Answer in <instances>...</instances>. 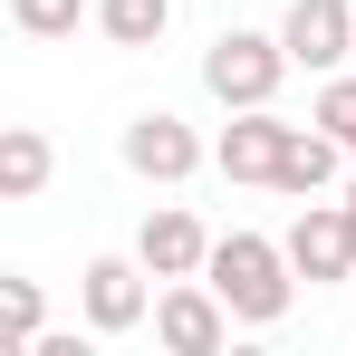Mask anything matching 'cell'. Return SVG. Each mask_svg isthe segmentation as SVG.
Masks as SVG:
<instances>
[{
  "label": "cell",
  "mask_w": 356,
  "mask_h": 356,
  "mask_svg": "<svg viewBox=\"0 0 356 356\" xmlns=\"http://www.w3.org/2000/svg\"><path fill=\"white\" fill-rule=\"evenodd\" d=\"M202 280L232 298L241 327H280L298 298V270H289V241H260V232H222L212 241V260H202Z\"/></svg>",
  "instance_id": "1"
},
{
  "label": "cell",
  "mask_w": 356,
  "mask_h": 356,
  "mask_svg": "<svg viewBox=\"0 0 356 356\" xmlns=\"http://www.w3.org/2000/svg\"><path fill=\"white\" fill-rule=\"evenodd\" d=\"M289 67H298V58H289V39H260V29H222V39H212V58H202V87H212L222 106H270Z\"/></svg>",
  "instance_id": "2"
},
{
  "label": "cell",
  "mask_w": 356,
  "mask_h": 356,
  "mask_svg": "<svg viewBox=\"0 0 356 356\" xmlns=\"http://www.w3.org/2000/svg\"><path fill=\"white\" fill-rule=\"evenodd\" d=\"M232 327L241 318H232V298L212 289V280H174V289L154 298V337H164L174 356H222Z\"/></svg>",
  "instance_id": "3"
},
{
  "label": "cell",
  "mask_w": 356,
  "mask_h": 356,
  "mask_svg": "<svg viewBox=\"0 0 356 356\" xmlns=\"http://www.w3.org/2000/svg\"><path fill=\"white\" fill-rule=\"evenodd\" d=\"M145 280H154V270H145V260H116V250H106V260H87V280H77L87 327H97V337L145 327V318H154V289H145Z\"/></svg>",
  "instance_id": "4"
},
{
  "label": "cell",
  "mask_w": 356,
  "mask_h": 356,
  "mask_svg": "<svg viewBox=\"0 0 356 356\" xmlns=\"http://www.w3.org/2000/svg\"><path fill=\"white\" fill-rule=\"evenodd\" d=\"M289 135H298V125H280L270 106H232L222 145H212V164H222L232 183H280V164H289Z\"/></svg>",
  "instance_id": "5"
},
{
  "label": "cell",
  "mask_w": 356,
  "mask_h": 356,
  "mask_svg": "<svg viewBox=\"0 0 356 356\" xmlns=\"http://www.w3.org/2000/svg\"><path fill=\"white\" fill-rule=\"evenodd\" d=\"M280 39H289V58H298V67L337 77V67H347V49H356V0H289Z\"/></svg>",
  "instance_id": "6"
},
{
  "label": "cell",
  "mask_w": 356,
  "mask_h": 356,
  "mask_svg": "<svg viewBox=\"0 0 356 356\" xmlns=\"http://www.w3.org/2000/svg\"><path fill=\"white\" fill-rule=\"evenodd\" d=\"M289 270L318 289V280H347L356 270V232H347V202H308L289 222Z\"/></svg>",
  "instance_id": "7"
},
{
  "label": "cell",
  "mask_w": 356,
  "mask_h": 356,
  "mask_svg": "<svg viewBox=\"0 0 356 356\" xmlns=\"http://www.w3.org/2000/svg\"><path fill=\"white\" fill-rule=\"evenodd\" d=\"M193 164H202V135H193L183 116H164V106H154V116L125 125V174H145V183H183Z\"/></svg>",
  "instance_id": "8"
},
{
  "label": "cell",
  "mask_w": 356,
  "mask_h": 356,
  "mask_svg": "<svg viewBox=\"0 0 356 356\" xmlns=\"http://www.w3.org/2000/svg\"><path fill=\"white\" fill-rule=\"evenodd\" d=\"M135 260H145L154 280H202V260H212V232H202L183 202H164V212H145V232H135Z\"/></svg>",
  "instance_id": "9"
},
{
  "label": "cell",
  "mask_w": 356,
  "mask_h": 356,
  "mask_svg": "<svg viewBox=\"0 0 356 356\" xmlns=\"http://www.w3.org/2000/svg\"><path fill=\"white\" fill-rule=\"evenodd\" d=\"M337 174H347V145H337L327 125L308 116V125L289 135V164H280V193H327Z\"/></svg>",
  "instance_id": "10"
},
{
  "label": "cell",
  "mask_w": 356,
  "mask_h": 356,
  "mask_svg": "<svg viewBox=\"0 0 356 356\" xmlns=\"http://www.w3.org/2000/svg\"><path fill=\"white\" fill-rule=\"evenodd\" d=\"M49 164H58L49 135H39V125H10V135H0V202H29V193L49 183Z\"/></svg>",
  "instance_id": "11"
},
{
  "label": "cell",
  "mask_w": 356,
  "mask_h": 356,
  "mask_svg": "<svg viewBox=\"0 0 356 356\" xmlns=\"http://www.w3.org/2000/svg\"><path fill=\"white\" fill-rule=\"evenodd\" d=\"M97 29H106L116 49H154V39L174 29V0H97Z\"/></svg>",
  "instance_id": "12"
},
{
  "label": "cell",
  "mask_w": 356,
  "mask_h": 356,
  "mask_svg": "<svg viewBox=\"0 0 356 356\" xmlns=\"http://www.w3.org/2000/svg\"><path fill=\"white\" fill-rule=\"evenodd\" d=\"M39 318H49V308H39V280H0V347H39V337H49V327H39Z\"/></svg>",
  "instance_id": "13"
},
{
  "label": "cell",
  "mask_w": 356,
  "mask_h": 356,
  "mask_svg": "<svg viewBox=\"0 0 356 356\" xmlns=\"http://www.w3.org/2000/svg\"><path fill=\"white\" fill-rule=\"evenodd\" d=\"M10 19H19V39H77L87 0H10Z\"/></svg>",
  "instance_id": "14"
},
{
  "label": "cell",
  "mask_w": 356,
  "mask_h": 356,
  "mask_svg": "<svg viewBox=\"0 0 356 356\" xmlns=\"http://www.w3.org/2000/svg\"><path fill=\"white\" fill-rule=\"evenodd\" d=\"M318 125H327V135H337V145L356 154V77H347V67H337V77L318 87Z\"/></svg>",
  "instance_id": "15"
},
{
  "label": "cell",
  "mask_w": 356,
  "mask_h": 356,
  "mask_svg": "<svg viewBox=\"0 0 356 356\" xmlns=\"http://www.w3.org/2000/svg\"><path fill=\"white\" fill-rule=\"evenodd\" d=\"M347 232H356V183H347Z\"/></svg>",
  "instance_id": "16"
}]
</instances>
